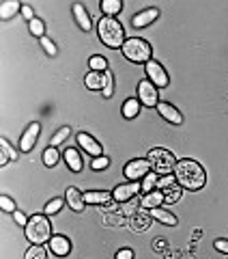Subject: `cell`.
Returning a JSON list of instances; mask_svg holds the SVG:
<instances>
[{"instance_id":"35","label":"cell","mask_w":228,"mask_h":259,"mask_svg":"<svg viewBox=\"0 0 228 259\" xmlns=\"http://www.w3.org/2000/svg\"><path fill=\"white\" fill-rule=\"evenodd\" d=\"M101 95L105 97V100H110V97L114 95V78H112V71H105V84H103Z\"/></svg>"},{"instance_id":"26","label":"cell","mask_w":228,"mask_h":259,"mask_svg":"<svg viewBox=\"0 0 228 259\" xmlns=\"http://www.w3.org/2000/svg\"><path fill=\"white\" fill-rule=\"evenodd\" d=\"M177 186H179V182H177L175 173H170V175H161V177H159V182H157V190H161L164 194H168L173 188H177Z\"/></svg>"},{"instance_id":"4","label":"cell","mask_w":228,"mask_h":259,"mask_svg":"<svg viewBox=\"0 0 228 259\" xmlns=\"http://www.w3.org/2000/svg\"><path fill=\"white\" fill-rule=\"evenodd\" d=\"M121 52H123V56L127 61H132V63H142L146 65L149 61H153L151 56H153V48L149 41H144V39L140 37H129L125 46L121 48Z\"/></svg>"},{"instance_id":"39","label":"cell","mask_w":228,"mask_h":259,"mask_svg":"<svg viewBox=\"0 0 228 259\" xmlns=\"http://www.w3.org/2000/svg\"><path fill=\"white\" fill-rule=\"evenodd\" d=\"M108 166H110V160L105 158V156L93 158V162H91V168H93V171H105Z\"/></svg>"},{"instance_id":"40","label":"cell","mask_w":228,"mask_h":259,"mask_svg":"<svg viewBox=\"0 0 228 259\" xmlns=\"http://www.w3.org/2000/svg\"><path fill=\"white\" fill-rule=\"evenodd\" d=\"M13 221H15V225H20V227H26L30 218H28L26 214H24V212H20V209H15V212H13Z\"/></svg>"},{"instance_id":"24","label":"cell","mask_w":228,"mask_h":259,"mask_svg":"<svg viewBox=\"0 0 228 259\" xmlns=\"http://www.w3.org/2000/svg\"><path fill=\"white\" fill-rule=\"evenodd\" d=\"M9 160H18V151L11 147L7 139H0V166H5Z\"/></svg>"},{"instance_id":"44","label":"cell","mask_w":228,"mask_h":259,"mask_svg":"<svg viewBox=\"0 0 228 259\" xmlns=\"http://www.w3.org/2000/svg\"><path fill=\"white\" fill-rule=\"evenodd\" d=\"M22 18L24 20H26V22H32V20H35V13H32V9H30V7L28 5H22Z\"/></svg>"},{"instance_id":"25","label":"cell","mask_w":228,"mask_h":259,"mask_svg":"<svg viewBox=\"0 0 228 259\" xmlns=\"http://www.w3.org/2000/svg\"><path fill=\"white\" fill-rule=\"evenodd\" d=\"M140 100H136V97H129V100L123 104V117L125 119H134L138 117V112H140Z\"/></svg>"},{"instance_id":"13","label":"cell","mask_w":228,"mask_h":259,"mask_svg":"<svg viewBox=\"0 0 228 259\" xmlns=\"http://www.w3.org/2000/svg\"><path fill=\"white\" fill-rule=\"evenodd\" d=\"M157 18H159V11L155 9V7H153V9H144V11L136 13L132 18V26L134 28H146V26H151Z\"/></svg>"},{"instance_id":"9","label":"cell","mask_w":228,"mask_h":259,"mask_svg":"<svg viewBox=\"0 0 228 259\" xmlns=\"http://www.w3.org/2000/svg\"><path fill=\"white\" fill-rule=\"evenodd\" d=\"M138 192H142L140 182H127V184H119L117 188H114L112 197H114L117 203H127V201L138 197Z\"/></svg>"},{"instance_id":"33","label":"cell","mask_w":228,"mask_h":259,"mask_svg":"<svg viewBox=\"0 0 228 259\" xmlns=\"http://www.w3.org/2000/svg\"><path fill=\"white\" fill-rule=\"evenodd\" d=\"M24 259H47V250H45L41 244H32V246L26 250Z\"/></svg>"},{"instance_id":"31","label":"cell","mask_w":228,"mask_h":259,"mask_svg":"<svg viewBox=\"0 0 228 259\" xmlns=\"http://www.w3.org/2000/svg\"><path fill=\"white\" fill-rule=\"evenodd\" d=\"M88 67H91V71H101V74H105V71H108V61L99 54L91 56V59H88Z\"/></svg>"},{"instance_id":"15","label":"cell","mask_w":228,"mask_h":259,"mask_svg":"<svg viewBox=\"0 0 228 259\" xmlns=\"http://www.w3.org/2000/svg\"><path fill=\"white\" fill-rule=\"evenodd\" d=\"M63 160L67 162V166H69V171L71 173H80L84 168V162H82V156H80V151L78 149H73V147H67L63 151Z\"/></svg>"},{"instance_id":"11","label":"cell","mask_w":228,"mask_h":259,"mask_svg":"<svg viewBox=\"0 0 228 259\" xmlns=\"http://www.w3.org/2000/svg\"><path fill=\"white\" fill-rule=\"evenodd\" d=\"M76 141H78V145L82 147L88 156H93V158H99V156H103V149H101V143L97 141V139H93L91 134H86V132H80L78 136H76Z\"/></svg>"},{"instance_id":"32","label":"cell","mask_w":228,"mask_h":259,"mask_svg":"<svg viewBox=\"0 0 228 259\" xmlns=\"http://www.w3.org/2000/svg\"><path fill=\"white\" fill-rule=\"evenodd\" d=\"M69 134H71V127H69V125H65V127H61V130H59V132H56V134L52 136V139H50V147H59V145H61V143H65V141H67V139H69Z\"/></svg>"},{"instance_id":"28","label":"cell","mask_w":228,"mask_h":259,"mask_svg":"<svg viewBox=\"0 0 228 259\" xmlns=\"http://www.w3.org/2000/svg\"><path fill=\"white\" fill-rule=\"evenodd\" d=\"M61 158H63V153H59V149H56V147H47V149L43 151V164L50 166V168L59 164Z\"/></svg>"},{"instance_id":"27","label":"cell","mask_w":228,"mask_h":259,"mask_svg":"<svg viewBox=\"0 0 228 259\" xmlns=\"http://www.w3.org/2000/svg\"><path fill=\"white\" fill-rule=\"evenodd\" d=\"M121 9H123L121 0H103L101 3V11L105 13V18H114L117 13H121Z\"/></svg>"},{"instance_id":"38","label":"cell","mask_w":228,"mask_h":259,"mask_svg":"<svg viewBox=\"0 0 228 259\" xmlns=\"http://www.w3.org/2000/svg\"><path fill=\"white\" fill-rule=\"evenodd\" d=\"M0 207H3V212H7V214H13L15 209V201L11 199V197H7V194H3V197H0Z\"/></svg>"},{"instance_id":"37","label":"cell","mask_w":228,"mask_h":259,"mask_svg":"<svg viewBox=\"0 0 228 259\" xmlns=\"http://www.w3.org/2000/svg\"><path fill=\"white\" fill-rule=\"evenodd\" d=\"M181 197H183V188H181V186H177V188H173V190L166 194V201H164V203H166V205H173V203H177V201L181 199Z\"/></svg>"},{"instance_id":"19","label":"cell","mask_w":228,"mask_h":259,"mask_svg":"<svg viewBox=\"0 0 228 259\" xmlns=\"http://www.w3.org/2000/svg\"><path fill=\"white\" fill-rule=\"evenodd\" d=\"M73 18H76V22H78V26L82 28V30H91V26H93V22H91V15H88V11L84 9V5H80V3H76L73 5Z\"/></svg>"},{"instance_id":"30","label":"cell","mask_w":228,"mask_h":259,"mask_svg":"<svg viewBox=\"0 0 228 259\" xmlns=\"http://www.w3.org/2000/svg\"><path fill=\"white\" fill-rule=\"evenodd\" d=\"M63 205H65V199L56 197V199H52V201H47V203H45L43 214H45V216H54V214H59L61 209H63Z\"/></svg>"},{"instance_id":"20","label":"cell","mask_w":228,"mask_h":259,"mask_svg":"<svg viewBox=\"0 0 228 259\" xmlns=\"http://www.w3.org/2000/svg\"><path fill=\"white\" fill-rule=\"evenodd\" d=\"M129 227H132V231H138L142 233L151 227V214L146 212H136L132 218H129Z\"/></svg>"},{"instance_id":"8","label":"cell","mask_w":228,"mask_h":259,"mask_svg":"<svg viewBox=\"0 0 228 259\" xmlns=\"http://www.w3.org/2000/svg\"><path fill=\"white\" fill-rule=\"evenodd\" d=\"M138 100H140L142 106H157L159 104V95H157V87L151 82V80H142L138 82Z\"/></svg>"},{"instance_id":"23","label":"cell","mask_w":228,"mask_h":259,"mask_svg":"<svg viewBox=\"0 0 228 259\" xmlns=\"http://www.w3.org/2000/svg\"><path fill=\"white\" fill-rule=\"evenodd\" d=\"M18 11H22V5L18 0H5V3H0V20H11Z\"/></svg>"},{"instance_id":"43","label":"cell","mask_w":228,"mask_h":259,"mask_svg":"<svg viewBox=\"0 0 228 259\" xmlns=\"http://www.w3.org/2000/svg\"><path fill=\"white\" fill-rule=\"evenodd\" d=\"M114 259H134V250L132 248H121V250H117Z\"/></svg>"},{"instance_id":"41","label":"cell","mask_w":228,"mask_h":259,"mask_svg":"<svg viewBox=\"0 0 228 259\" xmlns=\"http://www.w3.org/2000/svg\"><path fill=\"white\" fill-rule=\"evenodd\" d=\"M103 223L108 225V227H117V223H119V225H123V216L110 214V216H105V218H103Z\"/></svg>"},{"instance_id":"29","label":"cell","mask_w":228,"mask_h":259,"mask_svg":"<svg viewBox=\"0 0 228 259\" xmlns=\"http://www.w3.org/2000/svg\"><path fill=\"white\" fill-rule=\"evenodd\" d=\"M157 182H159V175L157 173H149L144 177V180L140 182V186H142V192L146 194V192H153V190H157Z\"/></svg>"},{"instance_id":"6","label":"cell","mask_w":228,"mask_h":259,"mask_svg":"<svg viewBox=\"0 0 228 259\" xmlns=\"http://www.w3.org/2000/svg\"><path fill=\"white\" fill-rule=\"evenodd\" d=\"M151 171L153 168H151L149 158H136V160H132V162H127L125 164L123 175L127 177L129 182H142Z\"/></svg>"},{"instance_id":"1","label":"cell","mask_w":228,"mask_h":259,"mask_svg":"<svg viewBox=\"0 0 228 259\" xmlns=\"http://www.w3.org/2000/svg\"><path fill=\"white\" fill-rule=\"evenodd\" d=\"M175 177L183 190H200L207 184V173L196 160H179L175 168Z\"/></svg>"},{"instance_id":"14","label":"cell","mask_w":228,"mask_h":259,"mask_svg":"<svg viewBox=\"0 0 228 259\" xmlns=\"http://www.w3.org/2000/svg\"><path fill=\"white\" fill-rule=\"evenodd\" d=\"M47 244H50V253L56 257H67L71 253V242L65 236H52V240Z\"/></svg>"},{"instance_id":"2","label":"cell","mask_w":228,"mask_h":259,"mask_svg":"<svg viewBox=\"0 0 228 259\" xmlns=\"http://www.w3.org/2000/svg\"><path fill=\"white\" fill-rule=\"evenodd\" d=\"M97 35H99L101 44H105L108 48H123L125 46V28L123 24L114 18H101L99 24H97Z\"/></svg>"},{"instance_id":"34","label":"cell","mask_w":228,"mask_h":259,"mask_svg":"<svg viewBox=\"0 0 228 259\" xmlns=\"http://www.w3.org/2000/svg\"><path fill=\"white\" fill-rule=\"evenodd\" d=\"M28 30H30L32 37H39V39L45 37V24L39 20V18H35L32 22H28Z\"/></svg>"},{"instance_id":"3","label":"cell","mask_w":228,"mask_h":259,"mask_svg":"<svg viewBox=\"0 0 228 259\" xmlns=\"http://www.w3.org/2000/svg\"><path fill=\"white\" fill-rule=\"evenodd\" d=\"M24 233L32 244H45V242L52 240V223L47 221L45 214H35L28 221V225L24 227Z\"/></svg>"},{"instance_id":"22","label":"cell","mask_w":228,"mask_h":259,"mask_svg":"<svg viewBox=\"0 0 228 259\" xmlns=\"http://www.w3.org/2000/svg\"><path fill=\"white\" fill-rule=\"evenodd\" d=\"M84 84L91 89V91H103L105 74H101V71H88L84 76Z\"/></svg>"},{"instance_id":"18","label":"cell","mask_w":228,"mask_h":259,"mask_svg":"<svg viewBox=\"0 0 228 259\" xmlns=\"http://www.w3.org/2000/svg\"><path fill=\"white\" fill-rule=\"evenodd\" d=\"M164 201H166V194L164 192H161V190H153V192H146L144 197L140 199V205L151 212V209L164 205Z\"/></svg>"},{"instance_id":"5","label":"cell","mask_w":228,"mask_h":259,"mask_svg":"<svg viewBox=\"0 0 228 259\" xmlns=\"http://www.w3.org/2000/svg\"><path fill=\"white\" fill-rule=\"evenodd\" d=\"M149 162H151L153 173H157V175L161 177V175L175 173V168H177V162H179V160L175 158V153H173V151L161 149V147H155V149H151V151H149Z\"/></svg>"},{"instance_id":"46","label":"cell","mask_w":228,"mask_h":259,"mask_svg":"<svg viewBox=\"0 0 228 259\" xmlns=\"http://www.w3.org/2000/svg\"><path fill=\"white\" fill-rule=\"evenodd\" d=\"M164 246H166V244H164V240H161V238H159V240H157V244H155V248H159V250H161V248H164Z\"/></svg>"},{"instance_id":"36","label":"cell","mask_w":228,"mask_h":259,"mask_svg":"<svg viewBox=\"0 0 228 259\" xmlns=\"http://www.w3.org/2000/svg\"><path fill=\"white\" fill-rule=\"evenodd\" d=\"M39 41H41V48L45 50V54H47V56H56V54H59V48H56V44L52 41V39L41 37V39H39Z\"/></svg>"},{"instance_id":"10","label":"cell","mask_w":228,"mask_h":259,"mask_svg":"<svg viewBox=\"0 0 228 259\" xmlns=\"http://www.w3.org/2000/svg\"><path fill=\"white\" fill-rule=\"evenodd\" d=\"M39 134H41V123H39V121H32V123L26 130H24V134H22V139H20V151L22 153L32 151V147L37 145Z\"/></svg>"},{"instance_id":"12","label":"cell","mask_w":228,"mask_h":259,"mask_svg":"<svg viewBox=\"0 0 228 259\" xmlns=\"http://www.w3.org/2000/svg\"><path fill=\"white\" fill-rule=\"evenodd\" d=\"M155 108H157L159 115L164 117L166 121H170L173 125H181V123H183V115H181V112H179L170 102H159Z\"/></svg>"},{"instance_id":"16","label":"cell","mask_w":228,"mask_h":259,"mask_svg":"<svg viewBox=\"0 0 228 259\" xmlns=\"http://www.w3.org/2000/svg\"><path fill=\"white\" fill-rule=\"evenodd\" d=\"M65 201H67V205L73 209V212H84V194L80 192L78 188H73V186H69L67 192H65Z\"/></svg>"},{"instance_id":"42","label":"cell","mask_w":228,"mask_h":259,"mask_svg":"<svg viewBox=\"0 0 228 259\" xmlns=\"http://www.w3.org/2000/svg\"><path fill=\"white\" fill-rule=\"evenodd\" d=\"M213 246H215V250H219V253L228 255V240L219 238V240H215V242H213Z\"/></svg>"},{"instance_id":"21","label":"cell","mask_w":228,"mask_h":259,"mask_svg":"<svg viewBox=\"0 0 228 259\" xmlns=\"http://www.w3.org/2000/svg\"><path fill=\"white\" fill-rule=\"evenodd\" d=\"M151 218L153 221H157V223H161V225H166V227H175L179 221H177V216L175 214H170L168 209H164V207H155V209H151Z\"/></svg>"},{"instance_id":"45","label":"cell","mask_w":228,"mask_h":259,"mask_svg":"<svg viewBox=\"0 0 228 259\" xmlns=\"http://www.w3.org/2000/svg\"><path fill=\"white\" fill-rule=\"evenodd\" d=\"M140 203L138 199H132V201H127L125 203V207H123V214H129V216H134V209H136V205Z\"/></svg>"},{"instance_id":"7","label":"cell","mask_w":228,"mask_h":259,"mask_svg":"<svg viewBox=\"0 0 228 259\" xmlns=\"http://www.w3.org/2000/svg\"><path fill=\"white\" fill-rule=\"evenodd\" d=\"M144 71H146V80H151L157 89H164L170 84V78H168V71L164 69V65L157 63V61H149L144 65Z\"/></svg>"},{"instance_id":"17","label":"cell","mask_w":228,"mask_h":259,"mask_svg":"<svg viewBox=\"0 0 228 259\" xmlns=\"http://www.w3.org/2000/svg\"><path fill=\"white\" fill-rule=\"evenodd\" d=\"M112 194L105 190H88L84 192V203L86 205H108L112 203Z\"/></svg>"}]
</instances>
